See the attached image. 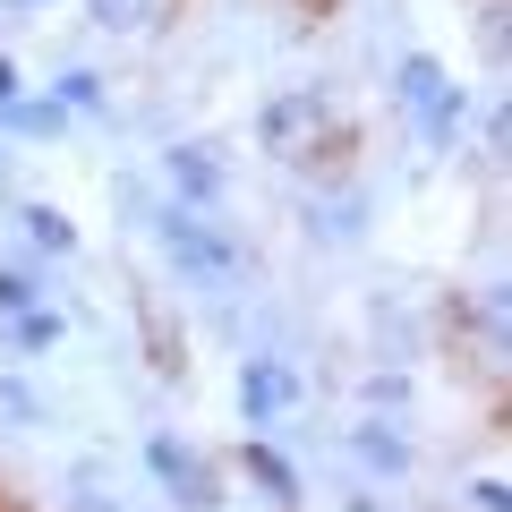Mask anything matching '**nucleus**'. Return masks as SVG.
Masks as SVG:
<instances>
[{"label":"nucleus","mask_w":512,"mask_h":512,"mask_svg":"<svg viewBox=\"0 0 512 512\" xmlns=\"http://www.w3.org/2000/svg\"><path fill=\"white\" fill-rule=\"evenodd\" d=\"M333 137V94L325 86H282L256 103V154H274V163H316Z\"/></svg>","instance_id":"1"},{"label":"nucleus","mask_w":512,"mask_h":512,"mask_svg":"<svg viewBox=\"0 0 512 512\" xmlns=\"http://www.w3.org/2000/svg\"><path fill=\"white\" fill-rule=\"evenodd\" d=\"M154 239H163V256L197 282V291H231L239 282V248L197 214V205H163V214H154Z\"/></svg>","instance_id":"2"},{"label":"nucleus","mask_w":512,"mask_h":512,"mask_svg":"<svg viewBox=\"0 0 512 512\" xmlns=\"http://www.w3.org/2000/svg\"><path fill=\"white\" fill-rule=\"evenodd\" d=\"M393 103L419 120L427 146H453L461 120H470V86H453V77H444V60H427V52H410L402 69H393Z\"/></svg>","instance_id":"3"},{"label":"nucleus","mask_w":512,"mask_h":512,"mask_svg":"<svg viewBox=\"0 0 512 512\" xmlns=\"http://www.w3.org/2000/svg\"><path fill=\"white\" fill-rule=\"evenodd\" d=\"M146 470L163 478V504H171V512H214V504H222L214 461H205V453H188L180 436H146Z\"/></svg>","instance_id":"4"},{"label":"nucleus","mask_w":512,"mask_h":512,"mask_svg":"<svg viewBox=\"0 0 512 512\" xmlns=\"http://www.w3.org/2000/svg\"><path fill=\"white\" fill-rule=\"evenodd\" d=\"M163 188H171V205H197V214H214L222 188H231V171H222V146H205V137H180V146H163Z\"/></svg>","instance_id":"5"},{"label":"nucleus","mask_w":512,"mask_h":512,"mask_svg":"<svg viewBox=\"0 0 512 512\" xmlns=\"http://www.w3.org/2000/svg\"><path fill=\"white\" fill-rule=\"evenodd\" d=\"M239 410H248V427H274L299 410V376L282 359H248L239 367Z\"/></svg>","instance_id":"6"},{"label":"nucleus","mask_w":512,"mask_h":512,"mask_svg":"<svg viewBox=\"0 0 512 512\" xmlns=\"http://www.w3.org/2000/svg\"><path fill=\"white\" fill-rule=\"evenodd\" d=\"M342 444H350V461H359L367 478H410V470H419V444H410L402 427H384V419L342 427Z\"/></svg>","instance_id":"7"},{"label":"nucleus","mask_w":512,"mask_h":512,"mask_svg":"<svg viewBox=\"0 0 512 512\" xmlns=\"http://www.w3.org/2000/svg\"><path fill=\"white\" fill-rule=\"evenodd\" d=\"M18 231H26V248H35V256H77V222L69 214H60V205H18Z\"/></svg>","instance_id":"8"},{"label":"nucleus","mask_w":512,"mask_h":512,"mask_svg":"<svg viewBox=\"0 0 512 512\" xmlns=\"http://www.w3.org/2000/svg\"><path fill=\"white\" fill-rule=\"evenodd\" d=\"M239 470H248L256 487H265V504H282V512L299 504V470H291V461L274 453V444H256V436H248V453H239Z\"/></svg>","instance_id":"9"},{"label":"nucleus","mask_w":512,"mask_h":512,"mask_svg":"<svg viewBox=\"0 0 512 512\" xmlns=\"http://www.w3.org/2000/svg\"><path fill=\"white\" fill-rule=\"evenodd\" d=\"M0 128H9V137H60V128H69V111H60L52 94H18V103L0 111Z\"/></svg>","instance_id":"10"},{"label":"nucleus","mask_w":512,"mask_h":512,"mask_svg":"<svg viewBox=\"0 0 512 512\" xmlns=\"http://www.w3.org/2000/svg\"><path fill=\"white\" fill-rule=\"evenodd\" d=\"M60 333H69V325H60L52 299H35V308L9 316V350H60Z\"/></svg>","instance_id":"11"},{"label":"nucleus","mask_w":512,"mask_h":512,"mask_svg":"<svg viewBox=\"0 0 512 512\" xmlns=\"http://www.w3.org/2000/svg\"><path fill=\"white\" fill-rule=\"evenodd\" d=\"M308 231L316 239H359L367 231V197H316L308 205Z\"/></svg>","instance_id":"12"},{"label":"nucleus","mask_w":512,"mask_h":512,"mask_svg":"<svg viewBox=\"0 0 512 512\" xmlns=\"http://www.w3.org/2000/svg\"><path fill=\"white\" fill-rule=\"evenodd\" d=\"M86 18L103 26V35H146V26L163 18V0H86Z\"/></svg>","instance_id":"13"},{"label":"nucleus","mask_w":512,"mask_h":512,"mask_svg":"<svg viewBox=\"0 0 512 512\" xmlns=\"http://www.w3.org/2000/svg\"><path fill=\"white\" fill-rule=\"evenodd\" d=\"M52 103L69 111V120H94V111H111V94H103V77H94V69H60Z\"/></svg>","instance_id":"14"},{"label":"nucleus","mask_w":512,"mask_h":512,"mask_svg":"<svg viewBox=\"0 0 512 512\" xmlns=\"http://www.w3.org/2000/svg\"><path fill=\"white\" fill-rule=\"evenodd\" d=\"M43 299V282L26 274V265H0V316H18V308H35Z\"/></svg>","instance_id":"15"},{"label":"nucleus","mask_w":512,"mask_h":512,"mask_svg":"<svg viewBox=\"0 0 512 512\" xmlns=\"http://www.w3.org/2000/svg\"><path fill=\"white\" fill-rule=\"evenodd\" d=\"M470 512H512V478H504V470L470 478Z\"/></svg>","instance_id":"16"},{"label":"nucleus","mask_w":512,"mask_h":512,"mask_svg":"<svg viewBox=\"0 0 512 512\" xmlns=\"http://www.w3.org/2000/svg\"><path fill=\"white\" fill-rule=\"evenodd\" d=\"M18 94H26V77H18V60H9V52H0V111H9V103H18Z\"/></svg>","instance_id":"17"},{"label":"nucleus","mask_w":512,"mask_h":512,"mask_svg":"<svg viewBox=\"0 0 512 512\" xmlns=\"http://www.w3.org/2000/svg\"><path fill=\"white\" fill-rule=\"evenodd\" d=\"M18 9H35V0H18Z\"/></svg>","instance_id":"18"}]
</instances>
